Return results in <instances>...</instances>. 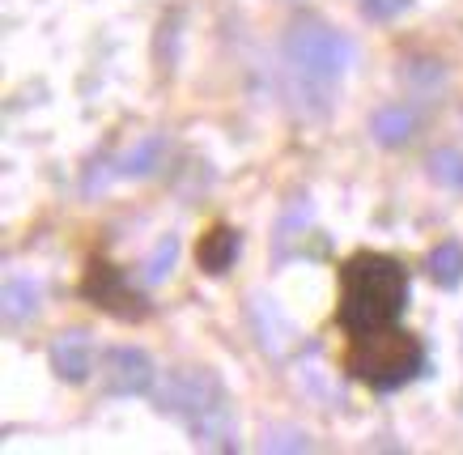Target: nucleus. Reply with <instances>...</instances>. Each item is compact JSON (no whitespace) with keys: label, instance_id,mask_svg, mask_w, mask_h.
Instances as JSON below:
<instances>
[{"label":"nucleus","instance_id":"f257e3e1","mask_svg":"<svg viewBox=\"0 0 463 455\" xmlns=\"http://www.w3.org/2000/svg\"><path fill=\"white\" fill-rule=\"evenodd\" d=\"M408 302V269L383 251H357L340 269V307L336 324L345 332H370V327L395 324Z\"/></svg>","mask_w":463,"mask_h":455},{"label":"nucleus","instance_id":"f03ea898","mask_svg":"<svg viewBox=\"0 0 463 455\" xmlns=\"http://www.w3.org/2000/svg\"><path fill=\"white\" fill-rule=\"evenodd\" d=\"M157 409L175 417L196 439V447H213V451H234L239 447V422H234L230 392L209 366L170 370L166 387L157 392Z\"/></svg>","mask_w":463,"mask_h":455},{"label":"nucleus","instance_id":"7ed1b4c3","mask_svg":"<svg viewBox=\"0 0 463 455\" xmlns=\"http://www.w3.org/2000/svg\"><path fill=\"white\" fill-rule=\"evenodd\" d=\"M345 370H349V379L374 387V392H395L425 370V345L421 337L395 324L353 332L349 349H345Z\"/></svg>","mask_w":463,"mask_h":455},{"label":"nucleus","instance_id":"20e7f679","mask_svg":"<svg viewBox=\"0 0 463 455\" xmlns=\"http://www.w3.org/2000/svg\"><path fill=\"white\" fill-rule=\"evenodd\" d=\"M285 60L307 86L332 90L353 64V43L332 26L315 22V17H302L285 34Z\"/></svg>","mask_w":463,"mask_h":455},{"label":"nucleus","instance_id":"39448f33","mask_svg":"<svg viewBox=\"0 0 463 455\" xmlns=\"http://www.w3.org/2000/svg\"><path fill=\"white\" fill-rule=\"evenodd\" d=\"M81 294L99 311L115 315V319H145L149 315V299L132 289V281L124 277V269H115L111 260H94L81 277Z\"/></svg>","mask_w":463,"mask_h":455},{"label":"nucleus","instance_id":"423d86ee","mask_svg":"<svg viewBox=\"0 0 463 455\" xmlns=\"http://www.w3.org/2000/svg\"><path fill=\"white\" fill-rule=\"evenodd\" d=\"M99 384L111 396H145L154 387V362L132 345H111L99 357Z\"/></svg>","mask_w":463,"mask_h":455},{"label":"nucleus","instance_id":"0eeeda50","mask_svg":"<svg viewBox=\"0 0 463 455\" xmlns=\"http://www.w3.org/2000/svg\"><path fill=\"white\" fill-rule=\"evenodd\" d=\"M52 370H56L64 384H85L90 370H94V341L85 327H69L64 337L52 341Z\"/></svg>","mask_w":463,"mask_h":455},{"label":"nucleus","instance_id":"6e6552de","mask_svg":"<svg viewBox=\"0 0 463 455\" xmlns=\"http://www.w3.org/2000/svg\"><path fill=\"white\" fill-rule=\"evenodd\" d=\"M234 256H239V230H230V226H213L196 247L200 269L213 272V277H222L225 269H234Z\"/></svg>","mask_w":463,"mask_h":455},{"label":"nucleus","instance_id":"1a4fd4ad","mask_svg":"<svg viewBox=\"0 0 463 455\" xmlns=\"http://www.w3.org/2000/svg\"><path fill=\"white\" fill-rule=\"evenodd\" d=\"M162 154H166V137L154 132V137H145L141 145H132V149L119 157L115 175H124V179H145V175H154L157 166H162Z\"/></svg>","mask_w":463,"mask_h":455},{"label":"nucleus","instance_id":"9d476101","mask_svg":"<svg viewBox=\"0 0 463 455\" xmlns=\"http://www.w3.org/2000/svg\"><path fill=\"white\" fill-rule=\"evenodd\" d=\"M5 324H26L39 315V281H30V277H14V281H5Z\"/></svg>","mask_w":463,"mask_h":455},{"label":"nucleus","instance_id":"9b49d317","mask_svg":"<svg viewBox=\"0 0 463 455\" xmlns=\"http://www.w3.org/2000/svg\"><path fill=\"white\" fill-rule=\"evenodd\" d=\"M425 269H430V277H434L442 289H455V285L463 281V247L455 239L438 242L434 251L425 256Z\"/></svg>","mask_w":463,"mask_h":455},{"label":"nucleus","instance_id":"f8f14e48","mask_svg":"<svg viewBox=\"0 0 463 455\" xmlns=\"http://www.w3.org/2000/svg\"><path fill=\"white\" fill-rule=\"evenodd\" d=\"M412 128H417V115L408 111V107H383V111L374 115V124H370V132H374L379 145H404L408 137H412Z\"/></svg>","mask_w":463,"mask_h":455},{"label":"nucleus","instance_id":"ddd939ff","mask_svg":"<svg viewBox=\"0 0 463 455\" xmlns=\"http://www.w3.org/2000/svg\"><path fill=\"white\" fill-rule=\"evenodd\" d=\"M175 260H179V239H175V234H166V239L149 251V260H145V281H149V285L166 281L170 269H175Z\"/></svg>","mask_w":463,"mask_h":455},{"label":"nucleus","instance_id":"4468645a","mask_svg":"<svg viewBox=\"0 0 463 455\" xmlns=\"http://www.w3.org/2000/svg\"><path fill=\"white\" fill-rule=\"evenodd\" d=\"M430 175H434L438 184L463 192V154L459 149H438V154L430 157Z\"/></svg>","mask_w":463,"mask_h":455},{"label":"nucleus","instance_id":"2eb2a0df","mask_svg":"<svg viewBox=\"0 0 463 455\" xmlns=\"http://www.w3.org/2000/svg\"><path fill=\"white\" fill-rule=\"evenodd\" d=\"M408 0H362V14L370 17V22H387V17L404 14Z\"/></svg>","mask_w":463,"mask_h":455},{"label":"nucleus","instance_id":"dca6fc26","mask_svg":"<svg viewBox=\"0 0 463 455\" xmlns=\"http://www.w3.org/2000/svg\"><path fill=\"white\" fill-rule=\"evenodd\" d=\"M310 442L298 430H285V439H264V451H307Z\"/></svg>","mask_w":463,"mask_h":455}]
</instances>
